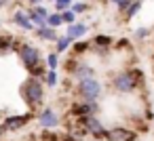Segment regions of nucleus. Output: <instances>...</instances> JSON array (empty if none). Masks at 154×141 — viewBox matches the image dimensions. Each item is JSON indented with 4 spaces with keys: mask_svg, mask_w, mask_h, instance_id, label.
Masks as SVG:
<instances>
[{
    "mask_svg": "<svg viewBox=\"0 0 154 141\" xmlns=\"http://www.w3.org/2000/svg\"><path fill=\"white\" fill-rule=\"evenodd\" d=\"M141 84H143V74L139 70H135V68L133 70H122V72L114 74L112 82H110V86H112V91L116 95H131Z\"/></svg>",
    "mask_w": 154,
    "mask_h": 141,
    "instance_id": "f257e3e1",
    "label": "nucleus"
},
{
    "mask_svg": "<svg viewBox=\"0 0 154 141\" xmlns=\"http://www.w3.org/2000/svg\"><path fill=\"white\" fill-rule=\"evenodd\" d=\"M19 95H21L23 103H26L32 112L38 110V107L45 103V84H42V80L28 76V78L21 82V86H19Z\"/></svg>",
    "mask_w": 154,
    "mask_h": 141,
    "instance_id": "f03ea898",
    "label": "nucleus"
},
{
    "mask_svg": "<svg viewBox=\"0 0 154 141\" xmlns=\"http://www.w3.org/2000/svg\"><path fill=\"white\" fill-rule=\"evenodd\" d=\"M74 95L80 101H91V103H99V99L103 97V84L93 76V78H85L76 82Z\"/></svg>",
    "mask_w": 154,
    "mask_h": 141,
    "instance_id": "7ed1b4c3",
    "label": "nucleus"
},
{
    "mask_svg": "<svg viewBox=\"0 0 154 141\" xmlns=\"http://www.w3.org/2000/svg\"><path fill=\"white\" fill-rule=\"evenodd\" d=\"M17 57H19V61L23 63V68L28 70V74L32 72V70H36L38 65H42V55H40V49L38 46H34V44H30V42H19L17 44Z\"/></svg>",
    "mask_w": 154,
    "mask_h": 141,
    "instance_id": "20e7f679",
    "label": "nucleus"
},
{
    "mask_svg": "<svg viewBox=\"0 0 154 141\" xmlns=\"http://www.w3.org/2000/svg\"><path fill=\"white\" fill-rule=\"evenodd\" d=\"M76 126H80L82 133L91 135L95 141L103 139V135H106V126H103V122H101L97 116H82V118H76Z\"/></svg>",
    "mask_w": 154,
    "mask_h": 141,
    "instance_id": "39448f33",
    "label": "nucleus"
},
{
    "mask_svg": "<svg viewBox=\"0 0 154 141\" xmlns=\"http://www.w3.org/2000/svg\"><path fill=\"white\" fill-rule=\"evenodd\" d=\"M68 74H70V78H74L78 82V80H85V78H93L95 76V68L89 61L80 59V57H72L70 63H68Z\"/></svg>",
    "mask_w": 154,
    "mask_h": 141,
    "instance_id": "423d86ee",
    "label": "nucleus"
},
{
    "mask_svg": "<svg viewBox=\"0 0 154 141\" xmlns=\"http://www.w3.org/2000/svg\"><path fill=\"white\" fill-rule=\"evenodd\" d=\"M32 118H36V116H34V112L13 114V116H7V118L2 120V124H0V126H2V130H5V133H15V130H21L23 126H28Z\"/></svg>",
    "mask_w": 154,
    "mask_h": 141,
    "instance_id": "0eeeda50",
    "label": "nucleus"
},
{
    "mask_svg": "<svg viewBox=\"0 0 154 141\" xmlns=\"http://www.w3.org/2000/svg\"><path fill=\"white\" fill-rule=\"evenodd\" d=\"M36 122H38V126H40L42 130H55V128L59 126L61 118H59V114H57L53 107H42V110L36 114Z\"/></svg>",
    "mask_w": 154,
    "mask_h": 141,
    "instance_id": "6e6552de",
    "label": "nucleus"
},
{
    "mask_svg": "<svg viewBox=\"0 0 154 141\" xmlns=\"http://www.w3.org/2000/svg\"><path fill=\"white\" fill-rule=\"evenodd\" d=\"M103 141H137V133L129 126H112L106 128Z\"/></svg>",
    "mask_w": 154,
    "mask_h": 141,
    "instance_id": "1a4fd4ad",
    "label": "nucleus"
},
{
    "mask_svg": "<svg viewBox=\"0 0 154 141\" xmlns=\"http://www.w3.org/2000/svg\"><path fill=\"white\" fill-rule=\"evenodd\" d=\"M99 103H91V101H78V103H72L70 107V114L74 118H82V116H97L99 114Z\"/></svg>",
    "mask_w": 154,
    "mask_h": 141,
    "instance_id": "9d476101",
    "label": "nucleus"
},
{
    "mask_svg": "<svg viewBox=\"0 0 154 141\" xmlns=\"http://www.w3.org/2000/svg\"><path fill=\"white\" fill-rule=\"evenodd\" d=\"M89 42H91V51H93V53H97V55L106 57V55H108V51L112 49L114 38H112V36H106V34H97V36H93Z\"/></svg>",
    "mask_w": 154,
    "mask_h": 141,
    "instance_id": "9b49d317",
    "label": "nucleus"
},
{
    "mask_svg": "<svg viewBox=\"0 0 154 141\" xmlns=\"http://www.w3.org/2000/svg\"><path fill=\"white\" fill-rule=\"evenodd\" d=\"M26 13H28L30 21L34 23V28H45V26H47V17H49L51 11H49L45 4H38V7H30Z\"/></svg>",
    "mask_w": 154,
    "mask_h": 141,
    "instance_id": "f8f14e48",
    "label": "nucleus"
},
{
    "mask_svg": "<svg viewBox=\"0 0 154 141\" xmlns=\"http://www.w3.org/2000/svg\"><path fill=\"white\" fill-rule=\"evenodd\" d=\"M11 21L17 26V28H21L23 32H34L36 28H34V23L30 21V17H28V13L23 11V9H17L13 15H11Z\"/></svg>",
    "mask_w": 154,
    "mask_h": 141,
    "instance_id": "ddd939ff",
    "label": "nucleus"
},
{
    "mask_svg": "<svg viewBox=\"0 0 154 141\" xmlns=\"http://www.w3.org/2000/svg\"><path fill=\"white\" fill-rule=\"evenodd\" d=\"M87 32H89V26H87V23H82V21H74V23L68 26L66 36H68L70 40H82V38L87 36Z\"/></svg>",
    "mask_w": 154,
    "mask_h": 141,
    "instance_id": "4468645a",
    "label": "nucleus"
},
{
    "mask_svg": "<svg viewBox=\"0 0 154 141\" xmlns=\"http://www.w3.org/2000/svg\"><path fill=\"white\" fill-rule=\"evenodd\" d=\"M34 34H36V38H38L40 42H55V40H57V36H59V34H57V30L47 28V26H45V28H36V30H34Z\"/></svg>",
    "mask_w": 154,
    "mask_h": 141,
    "instance_id": "2eb2a0df",
    "label": "nucleus"
},
{
    "mask_svg": "<svg viewBox=\"0 0 154 141\" xmlns=\"http://www.w3.org/2000/svg\"><path fill=\"white\" fill-rule=\"evenodd\" d=\"M141 7H143V0H131V4H129L127 11L122 13V19H125V21H131V19L141 11Z\"/></svg>",
    "mask_w": 154,
    "mask_h": 141,
    "instance_id": "dca6fc26",
    "label": "nucleus"
},
{
    "mask_svg": "<svg viewBox=\"0 0 154 141\" xmlns=\"http://www.w3.org/2000/svg\"><path fill=\"white\" fill-rule=\"evenodd\" d=\"M72 42H74V40H70V38H68L66 34H63V36H57V40L53 42V44H55V51H53V53H57V55H61V53H66V51H70V46H72Z\"/></svg>",
    "mask_w": 154,
    "mask_h": 141,
    "instance_id": "f3484780",
    "label": "nucleus"
},
{
    "mask_svg": "<svg viewBox=\"0 0 154 141\" xmlns=\"http://www.w3.org/2000/svg\"><path fill=\"white\" fill-rule=\"evenodd\" d=\"M70 49H72L74 57H82L87 51H91V42H89V40H74Z\"/></svg>",
    "mask_w": 154,
    "mask_h": 141,
    "instance_id": "a211bd4d",
    "label": "nucleus"
},
{
    "mask_svg": "<svg viewBox=\"0 0 154 141\" xmlns=\"http://www.w3.org/2000/svg\"><path fill=\"white\" fill-rule=\"evenodd\" d=\"M57 82H59L57 70H47L45 72V78H42V84H47L49 88H53V86H57Z\"/></svg>",
    "mask_w": 154,
    "mask_h": 141,
    "instance_id": "6ab92c4d",
    "label": "nucleus"
},
{
    "mask_svg": "<svg viewBox=\"0 0 154 141\" xmlns=\"http://www.w3.org/2000/svg\"><path fill=\"white\" fill-rule=\"evenodd\" d=\"M89 9H91V4L89 2H72L70 4V11L78 17V15H85V13H89Z\"/></svg>",
    "mask_w": 154,
    "mask_h": 141,
    "instance_id": "aec40b11",
    "label": "nucleus"
},
{
    "mask_svg": "<svg viewBox=\"0 0 154 141\" xmlns=\"http://www.w3.org/2000/svg\"><path fill=\"white\" fill-rule=\"evenodd\" d=\"M63 26V21H61V15L59 13H49V17H47V28H53V30H57V28H61Z\"/></svg>",
    "mask_w": 154,
    "mask_h": 141,
    "instance_id": "412c9836",
    "label": "nucleus"
},
{
    "mask_svg": "<svg viewBox=\"0 0 154 141\" xmlns=\"http://www.w3.org/2000/svg\"><path fill=\"white\" fill-rule=\"evenodd\" d=\"M45 63H47V70H57L59 68V55L57 53H49Z\"/></svg>",
    "mask_w": 154,
    "mask_h": 141,
    "instance_id": "4be33fe9",
    "label": "nucleus"
},
{
    "mask_svg": "<svg viewBox=\"0 0 154 141\" xmlns=\"http://www.w3.org/2000/svg\"><path fill=\"white\" fill-rule=\"evenodd\" d=\"M72 2H74V0H53V9H55V13H61V11L70 9Z\"/></svg>",
    "mask_w": 154,
    "mask_h": 141,
    "instance_id": "5701e85b",
    "label": "nucleus"
},
{
    "mask_svg": "<svg viewBox=\"0 0 154 141\" xmlns=\"http://www.w3.org/2000/svg\"><path fill=\"white\" fill-rule=\"evenodd\" d=\"M59 15H61V21H63V26H70V23H74V21H76V15H74V13H72L70 9L61 11Z\"/></svg>",
    "mask_w": 154,
    "mask_h": 141,
    "instance_id": "b1692460",
    "label": "nucleus"
},
{
    "mask_svg": "<svg viewBox=\"0 0 154 141\" xmlns=\"http://www.w3.org/2000/svg\"><path fill=\"white\" fill-rule=\"evenodd\" d=\"M148 36H150V28H146V26H141V28H137L133 32V38L135 40H146Z\"/></svg>",
    "mask_w": 154,
    "mask_h": 141,
    "instance_id": "393cba45",
    "label": "nucleus"
},
{
    "mask_svg": "<svg viewBox=\"0 0 154 141\" xmlns=\"http://www.w3.org/2000/svg\"><path fill=\"white\" fill-rule=\"evenodd\" d=\"M129 4H131V0H120V2L116 4V9L120 11V15H122V13L127 11V7H129Z\"/></svg>",
    "mask_w": 154,
    "mask_h": 141,
    "instance_id": "a878e982",
    "label": "nucleus"
},
{
    "mask_svg": "<svg viewBox=\"0 0 154 141\" xmlns=\"http://www.w3.org/2000/svg\"><path fill=\"white\" fill-rule=\"evenodd\" d=\"M30 7H38V4H45V0H28Z\"/></svg>",
    "mask_w": 154,
    "mask_h": 141,
    "instance_id": "bb28decb",
    "label": "nucleus"
},
{
    "mask_svg": "<svg viewBox=\"0 0 154 141\" xmlns=\"http://www.w3.org/2000/svg\"><path fill=\"white\" fill-rule=\"evenodd\" d=\"M106 2H110V4H114V7H116V4L120 2V0H106Z\"/></svg>",
    "mask_w": 154,
    "mask_h": 141,
    "instance_id": "cd10ccee",
    "label": "nucleus"
},
{
    "mask_svg": "<svg viewBox=\"0 0 154 141\" xmlns=\"http://www.w3.org/2000/svg\"><path fill=\"white\" fill-rule=\"evenodd\" d=\"M5 4H7V0H0V9H2Z\"/></svg>",
    "mask_w": 154,
    "mask_h": 141,
    "instance_id": "c85d7f7f",
    "label": "nucleus"
},
{
    "mask_svg": "<svg viewBox=\"0 0 154 141\" xmlns=\"http://www.w3.org/2000/svg\"><path fill=\"white\" fill-rule=\"evenodd\" d=\"M2 133H5V130H2V126H0V137H2Z\"/></svg>",
    "mask_w": 154,
    "mask_h": 141,
    "instance_id": "c756f323",
    "label": "nucleus"
},
{
    "mask_svg": "<svg viewBox=\"0 0 154 141\" xmlns=\"http://www.w3.org/2000/svg\"><path fill=\"white\" fill-rule=\"evenodd\" d=\"M0 26H2V21H0Z\"/></svg>",
    "mask_w": 154,
    "mask_h": 141,
    "instance_id": "7c9ffc66",
    "label": "nucleus"
},
{
    "mask_svg": "<svg viewBox=\"0 0 154 141\" xmlns=\"http://www.w3.org/2000/svg\"><path fill=\"white\" fill-rule=\"evenodd\" d=\"M152 59H154V55H152Z\"/></svg>",
    "mask_w": 154,
    "mask_h": 141,
    "instance_id": "2f4dec72",
    "label": "nucleus"
},
{
    "mask_svg": "<svg viewBox=\"0 0 154 141\" xmlns=\"http://www.w3.org/2000/svg\"><path fill=\"white\" fill-rule=\"evenodd\" d=\"M93 141H95V139H93Z\"/></svg>",
    "mask_w": 154,
    "mask_h": 141,
    "instance_id": "473e14b6",
    "label": "nucleus"
}]
</instances>
